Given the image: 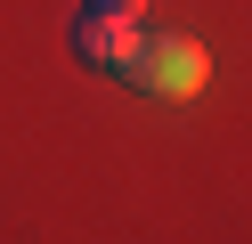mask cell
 I'll return each instance as SVG.
<instances>
[{
    "label": "cell",
    "mask_w": 252,
    "mask_h": 244,
    "mask_svg": "<svg viewBox=\"0 0 252 244\" xmlns=\"http://www.w3.org/2000/svg\"><path fill=\"white\" fill-rule=\"evenodd\" d=\"M138 81H155V90H171V98H187V90H203V49L195 41H179V33H138V65H130Z\"/></svg>",
    "instance_id": "obj_1"
},
{
    "label": "cell",
    "mask_w": 252,
    "mask_h": 244,
    "mask_svg": "<svg viewBox=\"0 0 252 244\" xmlns=\"http://www.w3.org/2000/svg\"><path fill=\"white\" fill-rule=\"evenodd\" d=\"M73 57L98 65V73H130L138 65V25L130 16H106V8H82L73 16Z\"/></svg>",
    "instance_id": "obj_2"
},
{
    "label": "cell",
    "mask_w": 252,
    "mask_h": 244,
    "mask_svg": "<svg viewBox=\"0 0 252 244\" xmlns=\"http://www.w3.org/2000/svg\"><path fill=\"white\" fill-rule=\"evenodd\" d=\"M82 8H106V16H130V25H138V16H147V0H82Z\"/></svg>",
    "instance_id": "obj_3"
}]
</instances>
